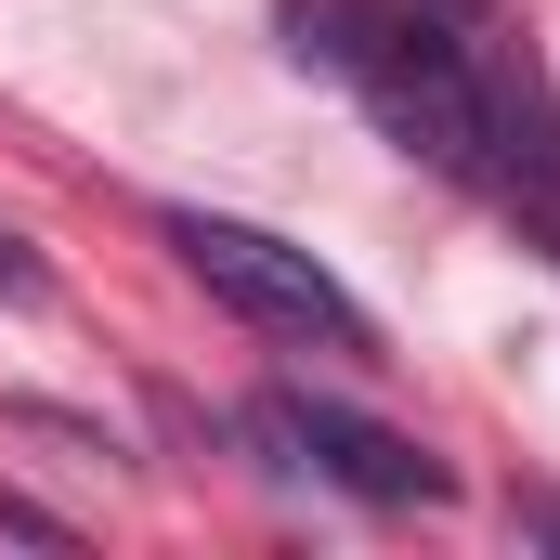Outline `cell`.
Wrapping results in <instances>:
<instances>
[{"mask_svg":"<svg viewBox=\"0 0 560 560\" xmlns=\"http://www.w3.org/2000/svg\"><path fill=\"white\" fill-rule=\"evenodd\" d=\"M287 39L365 92V118L430 156L443 183H482V118H495V39L456 26L443 0H287Z\"/></svg>","mask_w":560,"mask_h":560,"instance_id":"cell-1","label":"cell"},{"mask_svg":"<svg viewBox=\"0 0 560 560\" xmlns=\"http://www.w3.org/2000/svg\"><path fill=\"white\" fill-rule=\"evenodd\" d=\"M170 248H183V275L209 287L222 313H248V326H275V339H313V352H378L365 300L326 275L300 235H275V222H235V209H170Z\"/></svg>","mask_w":560,"mask_h":560,"instance_id":"cell-2","label":"cell"},{"mask_svg":"<svg viewBox=\"0 0 560 560\" xmlns=\"http://www.w3.org/2000/svg\"><path fill=\"white\" fill-rule=\"evenodd\" d=\"M261 430H275L313 482H339V495H365V509H443V495H456V469H443L430 443L352 418V405H326V392H261Z\"/></svg>","mask_w":560,"mask_h":560,"instance_id":"cell-3","label":"cell"},{"mask_svg":"<svg viewBox=\"0 0 560 560\" xmlns=\"http://www.w3.org/2000/svg\"><path fill=\"white\" fill-rule=\"evenodd\" d=\"M482 196L522 209V235L560 261V105H548V79L509 66V52H495V118H482Z\"/></svg>","mask_w":560,"mask_h":560,"instance_id":"cell-4","label":"cell"},{"mask_svg":"<svg viewBox=\"0 0 560 560\" xmlns=\"http://www.w3.org/2000/svg\"><path fill=\"white\" fill-rule=\"evenodd\" d=\"M0 287H39V261H26V248H13V235H0Z\"/></svg>","mask_w":560,"mask_h":560,"instance_id":"cell-5","label":"cell"}]
</instances>
